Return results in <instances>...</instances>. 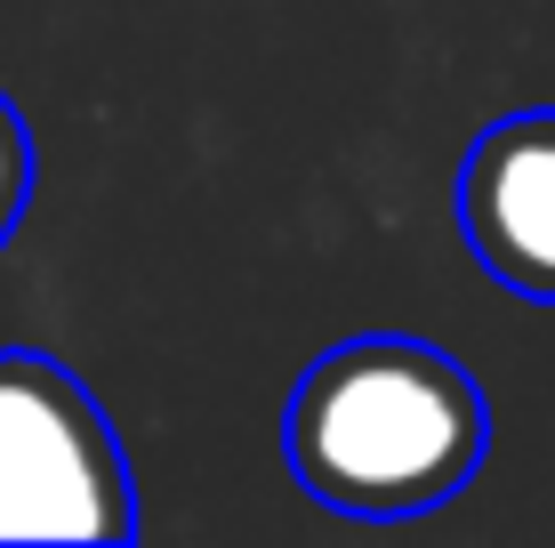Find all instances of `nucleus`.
I'll return each mask as SVG.
<instances>
[{
  "instance_id": "4",
  "label": "nucleus",
  "mask_w": 555,
  "mask_h": 548,
  "mask_svg": "<svg viewBox=\"0 0 555 548\" xmlns=\"http://www.w3.org/2000/svg\"><path fill=\"white\" fill-rule=\"evenodd\" d=\"M33 129H25V113H16L9 98H0V242L25 226V211H33Z\"/></svg>"
},
{
  "instance_id": "1",
  "label": "nucleus",
  "mask_w": 555,
  "mask_h": 548,
  "mask_svg": "<svg viewBox=\"0 0 555 548\" xmlns=\"http://www.w3.org/2000/svg\"><path fill=\"white\" fill-rule=\"evenodd\" d=\"M291 476L338 517H427L483 476L491 404L459 355L403 331L338 339L282 411Z\"/></svg>"
},
{
  "instance_id": "3",
  "label": "nucleus",
  "mask_w": 555,
  "mask_h": 548,
  "mask_svg": "<svg viewBox=\"0 0 555 548\" xmlns=\"http://www.w3.org/2000/svg\"><path fill=\"white\" fill-rule=\"evenodd\" d=\"M459 234L515 298L555 307V105L491 122L459 162Z\"/></svg>"
},
{
  "instance_id": "2",
  "label": "nucleus",
  "mask_w": 555,
  "mask_h": 548,
  "mask_svg": "<svg viewBox=\"0 0 555 548\" xmlns=\"http://www.w3.org/2000/svg\"><path fill=\"white\" fill-rule=\"evenodd\" d=\"M138 484L105 404L56 355L0 347V540H129Z\"/></svg>"
}]
</instances>
